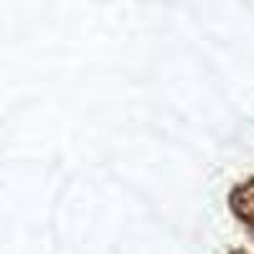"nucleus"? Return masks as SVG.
Returning a JSON list of instances; mask_svg holds the SVG:
<instances>
[{
    "instance_id": "1",
    "label": "nucleus",
    "mask_w": 254,
    "mask_h": 254,
    "mask_svg": "<svg viewBox=\"0 0 254 254\" xmlns=\"http://www.w3.org/2000/svg\"><path fill=\"white\" fill-rule=\"evenodd\" d=\"M229 211L247 229L249 239L254 242V176L244 178L237 186H231V190H229Z\"/></svg>"
},
{
    "instance_id": "2",
    "label": "nucleus",
    "mask_w": 254,
    "mask_h": 254,
    "mask_svg": "<svg viewBox=\"0 0 254 254\" xmlns=\"http://www.w3.org/2000/svg\"><path fill=\"white\" fill-rule=\"evenodd\" d=\"M226 254H249V252H247L244 247H231V249H229Z\"/></svg>"
}]
</instances>
